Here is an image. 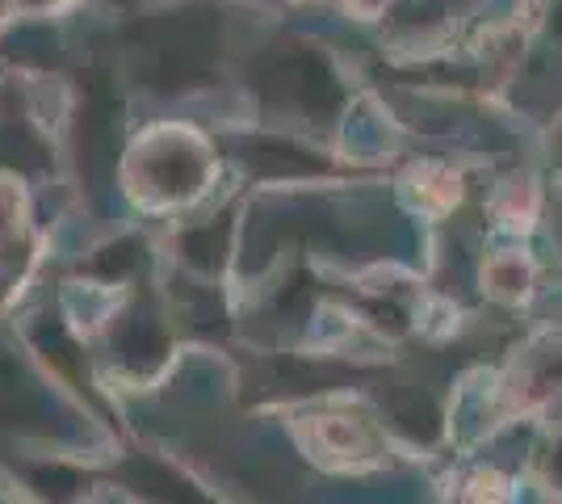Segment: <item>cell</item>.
<instances>
[{
  "label": "cell",
  "instance_id": "6da1fadb",
  "mask_svg": "<svg viewBox=\"0 0 562 504\" xmlns=\"http://www.w3.org/2000/svg\"><path fill=\"white\" fill-rule=\"evenodd\" d=\"M211 156L206 144L186 126H156L131 147L126 160V193L143 211H172L206 190Z\"/></svg>",
  "mask_w": 562,
  "mask_h": 504
},
{
  "label": "cell",
  "instance_id": "7a4b0ae2",
  "mask_svg": "<svg viewBox=\"0 0 562 504\" xmlns=\"http://www.w3.org/2000/svg\"><path fill=\"white\" fill-rule=\"evenodd\" d=\"M38 261V232L30 219L22 181L0 177V307L25 290V278Z\"/></svg>",
  "mask_w": 562,
  "mask_h": 504
},
{
  "label": "cell",
  "instance_id": "3957f363",
  "mask_svg": "<svg viewBox=\"0 0 562 504\" xmlns=\"http://www.w3.org/2000/svg\"><path fill=\"white\" fill-rule=\"evenodd\" d=\"M9 9H13V0H0V25H4V18H9Z\"/></svg>",
  "mask_w": 562,
  "mask_h": 504
}]
</instances>
